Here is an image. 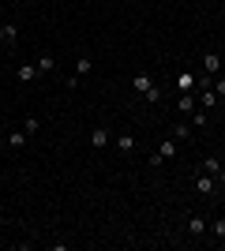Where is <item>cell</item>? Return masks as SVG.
I'll return each mask as SVG.
<instances>
[{"instance_id": "3957f363", "label": "cell", "mask_w": 225, "mask_h": 251, "mask_svg": "<svg viewBox=\"0 0 225 251\" xmlns=\"http://www.w3.org/2000/svg\"><path fill=\"white\" fill-rule=\"evenodd\" d=\"M184 229H188V236H203L206 232V218L203 214H188V225H184Z\"/></svg>"}, {"instance_id": "9a60e30c", "label": "cell", "mask_w": 225, "mask_h": 251, "mask_svg": "<svg viewBox=\"0 0 225 251\" xmlns=\"http://www.w3.org/2000/svg\"><path fill=\"white\" fill-rule=\"evenodd\" d=\"M195 79H199V75H192V72H184L180 79H176V86H180L184 94H188V90H192V94H195Z\"/></svg>"}, {"instance_id": "44dd1931", "label": "cell", "mask_w": 225, "mask_h": 251, "mask_svg": "<svg viewBox=\"0 0 225 251\" xmlns=\"http://www.w3.org/2000/svg\"><path fill=\"white\" fill-rule=\"evenodd\" d=\"M214 236H218V240H225V218L214 221Z\"/></svg>"}, {"instance_id": "484cf974", "label": "cell", "mask_w": 225, "mask_h": 251, "mask_svg": "<svg viewBox=\"0 0 225 251\" xmlns=\"http://www.w3.org/2000/svg\"><path fill=\"white\" fill-rule=\"evenodd\" d=\"M218 105H222V109H225V94H218Z\"/></svg>"}, {"instance_id": "d6986e66", "label": "cell", "mask_w": 225, "mask_h": 251, "mask_svg": "<svg viewBox=\"0 0 225 251\" xmlns=\"http://www.w3.org/2000/svg\"><path fill=\"white\" fill-rule=\"evenodd\" d=\"M90 68H94V60H75V79H83V75H90Z\"/></svg>"}, {"instance_id": "8992f818", "label": "cell", "mask_w": 225, "mask_h": 251, "mask_svg": "<svg viewBox=\"0 0 225 251\" xmlns=\"http://www.w3.org/2000/svg\"><path fill=\"white\" fill-rule=\"evenodd\" d=\"M203 72L206 75H222V56H218V52H203Z\"/></svg>"}, {"instance_id": "2e32d148", "label": "cell", "mask_w": 225, "mask_h": 251, "mask_svg": "<svg viewBox=\"0 0 225 251\" xmlns=\"http://www.w3.org/2000/svg\"><path fill=\"white\" fill-rule=\"evenodd\" d=\"M199 173H210V176H218V173H222V161H218V157H203V169H199Z\"/></svg>"}, {"instance_id": "52a82bcc", "label": "cell", "mask_w": 225, "mask_h": 251, "mask_svg": "<svg viewBox=\"0 0 225 251\" xmlns=\"http://www.w3.org/2000/svg\"><path fill=\"white\" fill-rule=\"evenodd\" d=\"M109 139H113V135H109V127H94V131H90V147H94V150H105Z\"/></svg>"}, {"instance_id": "ffe728a7", "label": "cell", "mask_w": 225, "mask_h": 251, "mask_svg": "<svg viewBox=\"0 0 225 251\" xmlns=\"http://www.w3.org/2000/svg\"><path fill=\"white\" fill-rule=\"evenodd\" d=\"M161 101V90H158V86H154V90H147V105H158Z\"/></svg>"}, {"instance_id": "5bb4252c", "label": "cell", "mask_w": 225, "mask_h": 251, "mask_svg": "<svg viewBox=\"0 0 225 251\" xmlns=\"http://www.w3.org/2000/svg\"><path fill=\"white\" fill-rule=\"evenodd\" d=\"M34 64H38V72H42V75L56 72V60H53V56H49V52H45V56H38V60H34Z\"/></svg>"}, {"instance_id": "e0dca14e", "label": "cell", "mask_w": 225, "mask_h": 251, "mask_svg": "<svg viewBox=\"0 0 225 251\" xmlns=\"http://www.w3.org/2000/svg\"><path fill=\"white\" fill-rule=\"evenodd\" d=\"M180 113H184V116H192V113H195V94H192V90L180 98Z\"/></svg>"}, {"instance_id": "603a6c76", "label": "cell", "mask_w": 225, "mask_h": 251, "mask_svg": "<svg viewBox=\"0 0 225 251\" xmlns=\"http://www.w3.org/2000/svg\"><path fill=\"white\" fill-rule=\"evenodd\" d=\"M214 90H218V94H225V75H214Z\"/></svg>"}, {"instance_id": "8fae6325", "label": "cell", "mask_w": 225, "mask_h": 251, "mask_svg": "<svg viewBox=\"0 0 225 251\" xmlns=\"http://www.w3.org/2000/svg\"><path fill=\"white\" fill-rule=\"evenodd\" d=\"M158 154L165 157V161H169V157H176V139H173V135H165V139L158 143Z\"/></svg>"}, {"instance_id": "ba28073f", "label": "cell", "mask_w": 225, "mask_h": 251, "mask_svg": "<svg viewBox=\"0 0 225 251\" xmlns=\"http://www.w3.org/2000/svg\"><path fill=\"white\" fill-rule=\"evenodd\" d=\"M131 90H139V94L147 98V90H154V79H150L147 72H139V75H135V79H131Z\"/></svg>"}, {"instance_id": "7402d4cb", "label": "cell", "mask_w": 225, "mask_h": 251, "mask_svg": "<svg viewBox=\"0 0 225 251\" xmlns=\"http://www.w3.org/2000/svg\"><path fill=\"white\" fill-rule=\"evenodd\" d=\"M161 161H165V157H161V154H158V150H154V154H150V157H147V165H150V169H158V165H161Z\"/></svg>"}, {"instance_id": "cb8c5ba5", "label": "cell", "mask_w": 225, "mask_h": 251, "mask_svg": "<svg viewBox=\"0 0 225 251\" xmlns=\"http://www.w3.org/2000/svg\"><path fill=\"white\" fill-rule=\"evenodd\" d=\"M214 180H218V188H225V165H222V173H218Z\"/></svg>"}, {"instance_id": "7c38bea8", "label": "cell", "mask_w": 225, "mask_h": 251, "mask_svg": "<svg viewBox=\"0 0 225 251\" xmlns=\"http://www.w3.org/2000/svg\"><path fill=\"white\" fill-rule=\"evenodd\" d=\"M188 124H192L195 131H199V127L206 131V127H210V113H206V109H203V113H192V116H188Z\"/></svg>"}, {"instance_id": "4316f807", "label": "cell", "mask_w": 225, "mask_h": 251, "mask_svg": "<svg viewBox=\"0 0 225 251\" xmlns=\"http://www.w3.org/2000/svg\"><path fill=\"white\" fill-rule=\"evenodd\" d=\"M0 45H4V30H0Z\"/></svg>"}, {"instance_id": "277c9868", "label": "cell", "mask_w": 225, "mask_h": 251, "mask_svg": "<svg viewBox=\"0 0 225 251\" xmlns=\"http://www.w3.org/2000/svg\"><path fill=\"white\" fill-rule=\"evenodd\" d=\"M117 154H135V135H131V131H120L117 135Z\"/></svg>"}, {"instance_id": "d4e9b609", "label": "cell", "mask_w": 225, "mask_h": 251, "mask_svg": "<svg viewBox=\"0 0 225 251\" xmlns=\"http://www.w3.org/2000/svg\"><path fill=\"white\" fill-rule=\"evenodd\" d=\"M8 229V214H0V232Z\"/></svg>"}, {"instance_id": "9c48e42d", "label": "cell", "mask_w": 225, "mask_h": 251, "mask_svg": "<svg viewBox=\"0 0 225 251\" xmlns=\"http://www.w3.org/2000/svg\"><path fill=\"white\" fill-rule=\"evenodd\" d=\"M26 139H30V135H26L23 127H11V131H8V147L11 150H23V147H26Z\"/></svg>"}, {"instance_id": "30bf717a", "label": "cell", "mask_w": 225, "mask_h": 251, "mask_svg": "<svg viewBox=\"0 0 225 251\" xmlns=\"http://www.w3.org/2000/svg\"><path fill=\"white\" fill-rule=\"evenodd\" d=\"M195 98L203 101V109H206V113H210V109H218V90H214V86H210V90H199Z\"/></svg>"}, {"instance_id": "7a4b0ae2", "label": "cell", "mask_w": 225, "mask_h": 251, "mask_svg": "<svg viewBox=\"0 0 225 251\" xmlns=\"http://www.w3.org/2000/svg\"><path fill=\"white\" fill-rule=\"evenodd\" d=\"M195 191H199V195H214V191H218V180L210 176V173H199V180H195Z\"/></svg>"}, {"instance_id": "6da1fadb", "label": "cell", "mask_w": 225, "mask_h": 251, "mask_svg": "<svg viewBox=\"0 0 225 251\" xmlns=\"http://www.w3.org/2000/svg\"><path fill=\"white\" fill-rule=\"evenodd\" d=\"M15 79H19L23 86H30V83H38V79H42V72H38V64H34V60H26V64H19Z\"/></svg>"}, {"instance_id": "5b68a950", "label": "cell", "mask_w": 225, "mask_h": 251, "mask_svg": "<svg viewBox=\"0 0 225 251\" xmlns=\"http://www.w3.org/2000/svg\"><path fill=\"white\" fill-rule=\"evenodd\" d=\"M192 131H195V127L188 124V120H173V139H176V143H188Z\"/></svg>"}, {"instance_id": "4fadbf2b", "label": "cell", "mask_w": 225, "mask_h": 251, "mask_svg": "<svg viewBox=\"0 0 225 251\" xmlns=\"http://www.w3.org/2000/svg\"><path fill=\"white\" fill-rule=\"evenodd\" d=\"M0 30H4V45H15V38H19V26H15V23H0Z\"/></svg>"}, {"instance_id": "ac0fdd59", "label": "cell", "mask_w": 225, "mask_h": 251, "mask_svg": "<svg viewBox=\"0 0 225 251\" xmlns=\"http://www.w3.org/2000/svg\"><path fill=\"white\" fill-rule=\"evenodd\" d=\"M23 131H26V135H38V131H42V120H38V116H26V120H23Z\"/></svg>"}]
</instances>
